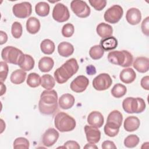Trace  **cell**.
<instances>
[{"label":"cell","instance_id":"cell-1","mask_svg":"<svg viewBox=\"0 0 149 149\" xmlns=\"http://www.w3.org/2000/svg\"><path fill=\"white\" fill-rule=\"evenodd\" d=\"M58 108V94L54 90H44L38 102L40 112L44 115L53 114Z\"/></svg>","mask_w":149,"mask_h":149},{"label":"cell","instance_id":"cell-2","mask_svg":"<svg viewBox=\"0 0 149 149\" xmlns=\"http://www.w3.org/2000/svg\"><path fill=\"white\" fill-rule=\"evenodd\" d=\"M78 69L79 65L76 59L70 58L54 72L55 79L59 84H63L73 76Z\"/></svg>","mask_w":149,"mask_h":149},{"label":"cell","instance_id":"cell-3","mask_svg":"<svg viewBox=\"0 0 149 149\" xmlns=\"http://www.w3.org/2000/svg\"><path fill=\"white\" fill-rule=\"evenodd\" d=\"M123 120L122 114L118 110L111 112L107 118V122L104 126V132L109 137L116 136L119 131V128Z\"/></svg>","mask_w":149,"mask_h":149},{"label":"cell","instance_id":"cell-4","mask_svg":"<svg viewBox=\"0 0 149 149\" xmlns=\"http://www.w3.org/2000/svg\"><path fill=\"white\" fill-rule=\"evenodd\" d=\"M108 60L112 64L122 67H129L132 65L133 58L132 54L127 51H114L109 52Z\"/></svg>","mask_w":149,"mask_h":149},{"label":"cell","instance_id":"cell-5","mask_svg":"<svg viewBox=\"0 0 149 149\" xmlns=\"http://www.w3.org/2000/svg\"><path fill=\"white\" fill-rule=\"evenodd\" d=\"M54 124L56 128L61 132H70L76 127L75 119L65 112L58 113L54 118Z\"/></svg>","mask_w":149,"mask_h":149},{"label":"cell","instance_id":"cell-6","mask_svg":"<svg viewBox=\"0 0 149 149\" xmlns=\"http://www.w3.org/2000/svg\"><path fill=\"white\" fill-rule=\"evenodd\" d=\"M144 100L139 97H127L122 102V107L125 112L128 113H141L146 109Z\"/></svg>","mask_w":149,"mask_h":149},{"label":"cell","instance_id":"cell-7","mask_svg":"<svg viewBox=\"0 0 149 149\" xmlns=\"http://www.w3.org/2000/svg\"><path fill=\"white\" fill-rule=\"evenodd\" d=\"M23 54L22 51L18 48L12 46H7L2 49L1 57L5 62L18 65Z\"/></svg>","mask_w":149,"mask_h":149},{"label":"cell","instance_id":"cell-8","mask_svg":"<svg viewBox=\"0 0 149 149\" xmlns=\"http://www.w3.org/2000/svg\"><path fill=\"white\" fill-rule=\"evenodd\" d=\"M123 14V10L122 8L119 5H114L105 11L104 17L106 22L115 24L120 20Z\"/></svg>","mask_w":149,"mask_h":149},{"label":"cell","instance_id":"cell-9","mask_svg":"<svg viewBox=\"0 0 149 149\" xmlns=\"http://www.w3.org/2000/svg\"><path fill=\"white\" fill-rule=\"evenodd\" d=\"M70 8L74 14L81 18L88 17L91 12L90 8L85 1L73 0L70 3Z\"/></svg>","mask_w":149,"mask_h":149},{"label":"cell","instance_id":"cell-10","mask_svg":"<svg viewBox=\"0 0 149 149\" xmlns=\"http://www.w3.org/2000/svg\"><path fill=\"white\" fill-rule=\"evenodd\" d=\"M112 83L111 76L108 73H101L93 81V87L98 91H104L109 88Z\"/></svg>","mask_w":149,"mask_h":149},{"label":"cell","instance_id":"cell-11","mask_svg":"<svg viewBox=\"0 0 149 149\" xmlns=\"http://www.w3.org/2000/svg\"><path fill=\"white\" fill-rule=\"evenodd\" d=\"M52 17L59 23L67 21L70 17L68 8L62 3H56L52 10Z\"/></svg>","mask_w":149,"mask_h":149},{"label":"cell","instance_id":"cell-12","mask_svg":"<svg viewBox=\"0 0 149 149\" xmlns=\"http://www.w3.org/2000/svg\"><path fill=\"white\" fill-rule=\"evenodd\" d=\"M12 11L14 15L20 19H24L31 14L32 6L28 2H23L13 5Z\"/></svg>","mask_w":149,"mask_h":149},{"label":"cell","instance_id":"cell-13","mask_svg":"<svg viewBox=\"0 0 149 149\" xmlns=\"http://www.w3.org/2000/svg\"><path fill=\"white\" fill-rule=\"evenodd\" d=\"M89 84V80L87 77L83 75L77 76L70 83L71 90L76 93H82L87 87Z\"/></svg>","mask_w":149,"mask_h":149},{"label":"cell","instance_id":"cell-14","mask_svg":"<svg viewBox=\"0 0 149 149\" xmlns=\"http://www.w3.org/2000/svg\"><path fill=\"white\" fill-rule=\"evenodd\" d=\"M59 133L56 129L54 128H49L42 135V144L46 147H51L56 142L59 138Z\"/></svg>","mask_w":149,"mask_h":149},{"label":"cell","instance_id":"cell-15","mask_svg":"<svg viewBox=\"0 0 149 149\" xmlns=\"http://www.w3.org/2000/svg\"><path fill=\"white\" fill-rule=\"evenodd\" d=\"M84 132L86 136L87 141L88 143H97L101 138V132L97 127L86 125L84 126Z\"/></svg>","mask_w":149,"mask_h":149},{"label":"cell","instance_id":"cell-16","mask_svg":"<svg viewBox=\"0 0 149 149\" xmlns=\"http://www.w3.org/2000/svg\"><path fill=\"white\" fill-rule=\"evenodd\" d=\"M141 19V14L139 9L136 8H132L128 9L126 13L127 22L132 25L139 24Z\"/></svg>","mask_w":149,"mask_h":149},{"label":"cell","instance_id":"cell-17","mask_svg":"<svg viewBox=\"0 0 149 149\" xmlns=\"http://www.w3.org/2000/svg\"><path fill=\"white\" fill-rule=\"evenodd\" d=\"M104 117L102 113L98 111H93L87 116L88 123L94 127L100 128L104 123Z\"/></svg>","mask_w":149,"mask_h":149},{"label":"cell","instance_id":"cell-18","mask_svg":"<svg viewBox=\"0 0 149 149\" xmlns=\"http://www.w3.org/2000/svg\"><path fill=\"white\" fill-rule=\"evenodd\" d=\"M133 66L139 72L146 73L149 69V59L144 56L137 57L135 59Z\"/></svg>","mask_w":149,"mask_h":149},{"label":"cell","instance_id":"cell-19","mask_svg":"<svg viewBox=\"0 0 149 149\" xmlns=\"http://www.w3.org/2000/svg\"><path fill=\"white\" fill-rule=\"evenodd\" d=\"M140 125V120L134 116H128L124 121L123 127L127 132H134L138 129Z\"/></svg>","mask_w":149,"mask_h":149},{"label":"cell","instance_id":"cell-20","mask_svg":"<svg viewBox=\"0 0 149 149\" xmlns=\"http://www.w3.org/2000/svg\"><path fill=\"white\" fill-rule=\"evenodd\" d=\"M75 99L73 95L66 93L62 95L59 98V105L63 109H68L71 108L74 104Z\"/></svg>","mask_w":149,"mask_h":149},{"label":"cell","instance_id":"cell-21","mask_svg":"<svg viewBox=\"0 0 149 149\" xmlns=\"http://www.w3.org/2000/svg\"><path fill=\"white\" fill-rule=\"evenodd\" d=\"M34 64V60L31 55L23 54L19 62L18 66L24 71H29L33 69Z\"/></svg>","mask_w":149,"mask_h":149},{"label":"cell","instance_id":"cell-22","mask_svg":"<svg viewBox=\"0 0 149 149\" xmlns=\"http://www.w3.org/2000/svg\"><path fill=\"white\" fill-rule=\"evenodd\" d=\"M136 77V74L134 70L130 68L123 69L120 73V80L124 83L130 84L134 81Z\"/></svg>","mask_w":149,"mask_h":149},{"label":"cell","instance_id":"cell-23","mask_svg":"<svg viewBox=\"0 0 149 149\" xmlns=\"http://www.w3.org/2000/svg\"><path fill=\"white\" fill-rule=\"evenodd\" d=\"M58 52L63 57H68L73 54L74 47L69 42L63 41L59 44L58 46Z\"/></svg>","mask_w":149,"mask_h":149},{"label":"cell","instance_id":"cell-24","mask_svg":"<svg viewBox=\"0 0 149 149\" xmlns=\"http://www.w3.org/2000/svg\"><path fill=\"white\" fill-rule=\"evenodd\" d=\"M96 31L98 35L102 38L111 37L113 33L112 26L105 23H100L97 26Z\"/></svg>","mask_w":149,"mask_h":149},{"label":"cell","instance_id":"cell-25","mask_svg":"<svg viewBox=\"0 0 149 149\" xmlns=\"http://www.w3.org/2000/svg\"><path fill=\"white\" fill-rule=\"evenodd\" d=\"M100 46L104 49V51H111L117 47L118 40L113 36L102 38L100 41Z\"/></svg>","mask_w":149,"mask_h":149},{"label":"cell","instance_id":"cell-26","mask_svg":"<svg viewBox=\"0 0 149 149\" xmlns=\"http://www.w3.org/2000/svg\"><path fill=\"white\" fill-rule=\"evenodd\" d=\"M40 22L36 17H31L26 22V30L30 34H36L40 30Z\"/></svg>","mask_w":149,"mask_h":149},{"label":"cell","instance_id":"cell-27","mask_svg":"<svg viewBox=\"0 0 149 149\" xmlns=\"http://www.w3.org/2000/svg\"><path fill=\"white\" fill-rule=\"evenodd\" d=\"M38 68L42 72H49L54 65V60L48 56H44L40 59L38 62Z\"/></svg>","mask_w":149,"mask_h":149},{"label":"cell","instance_id":"cell-28","mask_svg":"<svg viewBox=\"0 0 149 149\" xmlns=\"http://www.w3.org/2000/svg\"><path fill=\"white\" fill-rule=\"evenodd\" d=\"M27 73L22 69H17L13 71L10 77L11 82L15 84H20L26 79Z\"/></svg>","mask_w":149,"mask_h":149},{"label":"cell","instance_id":"cell-29","mask_svg":"<svg viewBox=\"0 0 149 149\" xmlns=\"http://www.w3.org/2000/svg\"><path fill=\"white\" fill-rule=\"evenodd\" d=\"M41 51L47 55L52 54L55 51V44L52 41L49 39H45L40 44Z\"/></svg>","mask_w":149,"mask_h":149},{"label":"cell","instance_id":"cell-30","mask_svg":"<svg viewBox=\"0 0 149 149\" xmlns=\"http://www.w3.org/2000/svg\"><path fill=\"white\" fill-rule=\"evenodd\" d=\"M55 84V79L51 75L46 74L41 77V86L47 90H51L54 88Z\"/></svg>","mask_w":149,"mask_h":149},{"label":"cell","instance_id":"cell-31","mask_svg":"<svg viewBox=\"0 0 149 149\" xmlns=\"http://www.w3.org/2000/svg\"><path fill=\"white\" fill-rule=\"evenodd\" d=\"M35 11L40 16H46L49 13V5L45 2H40L35 6Z\"/></svg>","mask_w":149,"mask_h":149},{"label":"cell","instance_id":"cell-32","mask_svg":"<svg viewBox=\"0 0 149 149\" xmlns=\"http://www.w3.org/2000/svg\"><path fill=\"white\" fill-rule=\"evenodd\" d=\"M127 91L125 86L120 83H117L113 86L111 90V94L113 97L119 98L124 96Z\"/></svg>","mask_w":149,"mask_h":149},{"label":"cell","instance_id":"cell-33","mask_svg":"<svg viewBox=\"0 0 149 149\" xmlns=\"http://www.w3.org/2000/svg\"><path fill=\"white\" fill-rule=\"evenodd\" d=\"M104 54V49L101 48L100 45H95L91 47L89 51V55L90 57L94 60H97L102 57Z\"/></svg>","mask_w":149,"mask_h":149},{"label":"cell","instance_id":"cell-34","mask_svg":"<svg viewBox=\"0 0 149 149\" xmlns=\"http://www.w3.org/2000/svg\"><path fill=\"white\" fill-rule=\"evenodd\" d=\"M27 84L32 88H35L41 85V77L36 73H31L28 75Z\"/></svg>","mask_w":149,"mask_h":149},{"label":"cell","instance_id":"cell-35","mask_svg":"<svg viewBox=\"0 0 149 149\" xmlns=\"http://www.w3.org/2000/svg\"><path fill=\"white\" fill-rule=\"evenodd\" d=\"M29 146V140L24 137H17L13 142V148L15 149H28Z\"/></svg>","mask_w":149,"mask_h":149},{"label":"cell","instance_id":"cell-36","mask_svg":"<svg viewBox=\"0 0 149 149\" xmlns=\"http://www.w3.org/2000/svg\"><path fill=\"white\" fill-rule=\"evenodd\" d=\"M139 138L135 134H130L127 136L124 140V145L127 148H133L139 143Z\"/></svg>","mask_w":149,"mask_h":149},{"label":"cell","instance_id":"cell-37","mask_svg":"<svg viewBox=\"0 0 149 149\" xmlns=\"http://www.w3.org/2000/svg\"><path fill=\"white\" fill-rule=\"evenodd\" d=\"M11 33L13 37L15 38H19L23 33V28L22 24L18 22L13 23L11 28Z\"/></svg>","mask_w":149,"mask_h":149},{"label":"cell","instance_id":"cell-38","mask_svg":"<svg viewBox=\"0 0 149 149\" xmlns=\"http://www.w3.org/2000/svg\"><path fill=\"white\" fill-rule=\"evenodd\" d=\"M74 31V28L72 24L66 23L62 29V34L65 37H70L73 36Z\"/></svg>","mask_w":149,"mask_h":149},{"label":"cell","instance_id":"cell-39","mask_svg":"<svg viewBox=\"0 0 149 149\" xmlns=\"http://www.w3.org/2000/svg\"><path fill=\"white\" fill-rule=\"evenodd\" d=\"M0 80L1 82L5 81L9 71L8 65L5 62L1 61L0 62Z\"/></svg>","mask_w":149,"mask_h":149},{"label":"cell","instance_id":"cell-40","mask_svg":"<svg viewBox=\"0 0 149 149\" xmlns=\"http://www.w3.org/2000/svg\"><path fill=\"white\" fill-rule=\"evenodd\" d=\"M89 3L95 10H101L105 7L107 1L105 0H90Z\"/></svg>","mask_w":149,"mask_h":149},{"label":"cell","instance_id":"cell-41","mask_svg":"<svg viewBox=\"0 0 149 149\" xmlns=\"http://www.w3.org/2000/svg\"><path fill=\"white\" fill-rule=\"evenodd\" d=\"M141 30L144 34L147 36L149 35V17L145 18L141 23Z\"/></svg>","mask_w":149,"mask_h":149},{"label":"cell","instance_id":"cell-42","mask_svg":"<svg viewBox=\"0 0 149 149\" xmlns=\"http://www.w3.org/2000/svg\"><path fill=\"white\" fill-rule=\"evenodd\" d=\"M60 148H74V149H79L80 148L79 144L75 141L69 140L65 143L63 147Z\"/></svg>","mask_w":149,"mask_h":149},{"label":"cell","instance_id":"cell-43","mask_svg":"<svg viewBox=\"0 0 149 149\" xmlns=\"http://www.w3.org/2000/svg\"><path fill=\"white\" fill-rule=\"evenodd\" d=\"M101 147L103 149H108V148H112V149L113 148V149H115V148H116V146H115V143L113 141H109V140L104 141L102 143Z\"/></svg>","mask_w":149,"mask_h":149},{"label":"cell","instance_id":"cell-44","mask_svg":"<svg viewBox=\"0 0 149 149\" xmlns=\"http://www.w3.org/2000/svg\"><path fill=\"white\" fill-rule=\"evenodd\" d=\"M141 86L145 90H149V77L148 76H146L143 77L140 81Z\"/></svg>","mask_w":149,"mask_h":149},{"label":"cell","instance_id":"cell-45","mask_svg":"<svg viewBox=\"0 0 149 149\" xmlns=\"http://www.w3.org/2000/svg\"><path fill=\"white\" fill-rule=\"evenodd\" d=\"M0 44H5L8 40V36L6 33L3 31H0Z\"/></svg>","mask_w":149,"mask_h":149},{"label":"cell","instance_id":"cell-46","mask_svg":"<svg viewBox=\"0 0 149 149\" xmlns=\"http://www.w3.org/2000/svg\"><path fill=\"white\" fill-rule=\"evenodd\" d=\"M86 72L89 75H94L96 73L95 68L93 65H88L86 67Z\"/></svg>","mask_w":149,"mask_h":149},{"label":"cell","instance_id":"cell-47","mask_svg":"<svg viewBox=\"0 0 149 149\" xmlns=\"http://www.w3.org/2000/svg\"><path fill=\"white\" fill-rule=\"evenodd\" d=\"M84 148H97L98 147L94 144L91 143H89L86 144V145L84 147Z\"/></svg>","mask_w":149,"mask_h":149},{"label":"cell","instance_id":"cell-48","mask_svg":"<svg viewBox=\"0 0 149 149\" xmlns=\"http://www.w3.org/2000/svg\"><path fill=\"white\" fill-rule=\"evenodd\" d=\"M1 95H2L5 92H6V86L3 84V82H1Z\"/></svg>","mask_w":149,"mask_h":149}]
</instances>
